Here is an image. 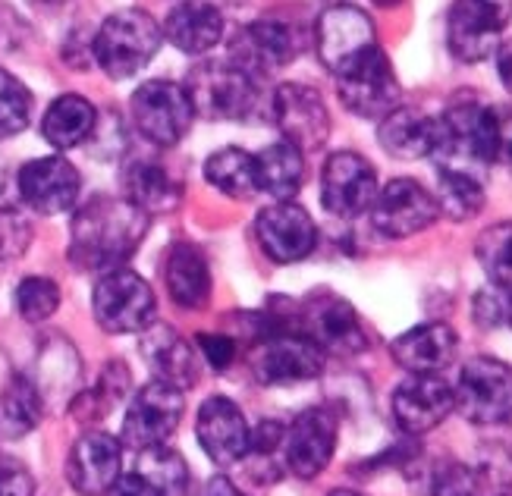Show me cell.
Masks as SVG:
<instances>
[{"label": "cell", "mask_w": 512, "mask_h": 496, "mask_svg": "<svg viewBox=\"0 0 512 496\" xmlns=\"http://www.w3.org/2000/svg\"><path fill=\"white\" fill-rule=\"evenodd\" d=\"M148 233V217L132 208L126 198H92L73 217L70 261L79 270H117Z\"/></svg>", "instance_id": "cell-1"}, {"label": "cell", "mask_w": 512, "mask_h": 496, "mask_svg": "<svg viewBox=\"0 0 512 496\" xmlns=\"http://www.w3.org/2000/svg\"><path fill=\"white\" fill-rule=\"evenodd\" d=\"M503 151V120L494 107L478 101H459L447 114L437 117V167L472 173L484 179V170L491 167Z\"/></svg>", "instance_id": "cell-2"}, {"label": "cell", "mask_w": 512, "mask_h": 496, "mask_svg": "<svg viewBox=\"0 0 512 496\" xmlns=\"http://www.w3.org/2000/svg\"><path fill=\"white\" fill-rule=\"evenodd\" d=\"M92 48L110 79H129L142 73L161 51V26L145 10H123L101 22Z\"/></svg>", "instance_id": "cell-3"}, {"label": "cell", "mask_w": 512, "mask_h": 496, "mask_svg": "<svg viewBox=\"0 0 512 496\" xmlns=\"http://www.w3.org/2000/svg\"><path fill=\"white\" fill-rule=\"evenodd\" d=\"M183 88L195 114L208 120H242L258 104V82L224 60L198 63Z\"/></svg>", "instance_id": "cell-4"}, {"label": "cell", "mask_w": 512, "mask_h": 496, "mask_svg": "<svg viewBox=\"0 0 512 496\" xmlns=\"http://www.w3.org/2000/svg\"><path fill=\"white\" fill-rule=\"evenodd\" d=\"M333 76H337L340 101L359 117H387L399 104V82L393 73V63L377 44L349 60Z\"/></svg>", "instance_id": "cell-5"}, {"label": "cell", "mask_w": 512, "mask_h": 496, "mask_svg": "<svg viewBox=\"0 0 512 496\" xmlns=\"http://www.w3.org/2000/svg\"><path fill=\"white\" fill-rule=\"evenodd\" d=\"M192 101L180 82L151 79L142 82L132 95V120L148 142L170 148L183 139L192 126Z\"/></svg>", "instance_id": "cell-6"}, {"label": "cell", "mask_w": 512, "mask_h": 496, "mask_svg": "<svg viewBox=\"0 0 512 496\" xmlns=\"http://www.w3.org/2000/svg\"><path fill=\"white\" fill-rule=\"evenodd\" d=\"M95 321L107 333H139L154 324V292L129 267L107 270L95 286Z\"/></svg>", "instance_id": "cell-7"}, {"label": "cell", "mask_w": 512, "mask_h": 496, "mask_svg": "<svg viewBox=\"0 0 512 496\" xmlns=\"http://www.w3.org/2000/svg\"><path fill=\"white\" fill-rule=\"evenodd\" d=\"M453 409L475 424H503L512 409V377L497 358H472L459 371Z\"/></svg>", "instance_id": "cell-8"}, {"label": "cell", "mask_w": 512, "mask_h": 496, "mask_svg": "<svg viewBox=\"0 0 512 496\" xmlns=\"http://www.w3.org/2000/svg\"><path fill=\"white\" fill-rule=\"evenodd\" d=\"M183 415H186V396L161 380H151L129 402V412L123 421V440L136 453L164 446V440H170L176 427H180Z\"/></svg>", "instance_id": "cell-9"}, {"label": "cell", "mask_w": 512, "mask_h": 496, "mask_svg": "<svg viewBox=\"0 0 512 496\" xmlns=\"http://www.w3.org/2000/svg\"><path fill=\"white\" fill-rule=\"evenodd\" d=\"M296 333L308 336L321 352L333 355H359L368 349V333L355 308L330 292H318L302 305Z\"/></svg>", "instance_id": "cell-10"}, {"label": "cell", "mask_w": 512, "mask_h": 496, "mask_svg": "<svg viewBox=\"0 0 512 496\" xmlns=\"http://www.w3.org/2000/svg\"><path fill=\"white\" fill-rule=\"evenodd\" d=\"M252 374L261 383H299L324 371V352L296 330L261 336L249 355Z\"/></svg>", "instance_id": "cell-11"}, {"label": "cell", "mask_w": 512, "mask_h": 496, "mask_svg": "<svg viewBox=\"0 0 512 496\" xmlns=\"http://www.w3.org/2000/svg\"><path fill=\"white\" fill-rule=\"evenodd\" d=\"M271 114L277 129L283 132L286 145H293L296 151H318L330 135L327 104L308 85L299 82L280 85L271 101Z\"/></svg>", "instance_id": "cell-12"}, {"label": "cell", "mask_w": 512, "mask_h": 496, "mask_svg": "<svg viewBox=\"0 0 512 496\" xmlns=\"http://www.w3.org/2000/svg\"><path fill=\"white\" fill-rule=\"evenodd\" d=\"M340 437V421L324 405L305 409L283 434V449H286V471H293L296 478H318L333 459Z\"/></svg>", "instance_id": "cell-13"}, {"label": "cell", "mask_w": 512, "mask_h": 496, "mask_svg": "<svg viewBox=\"0 0 512 496\" xmlns=\"http://www.w3.org/2000/svg\"><path fill=\"white\" fill-rule=\"evenodd\" d=\"M437 214L440 211L434 195L421 183H415V179H393L384 189H377L371 201L374 227L390 239H406L428 230Z\"/></svg>", "instance_id": "cell-14"}, {"label": "cell", "mask_w": 512, "mask_h": 496, "mask_svg": "<svg viewBox=\"0 0 512 496\" xmlns=\"http://www.w3.org/2000/svg\"><path fill=\"white\" fill-rule=\"evenodd\" d=\"M377 195V173L355 151H337L327 157L321 173V201L333 217H359Z\"/></svg>", "instance_id": "cell-15"}, {"label": "cell", "mask_w": 512, "mask_h": 496, "mask_svg": "<svg viewBox=\"0 0 512 496\" xmlns=\"http://www.w3.org/2000/svg\"><path fill=\"white\" fill-rule=\"evenodd\" d=\"M255 236L264 248V255L277 264H293L315 252L318 245V227L308 217L305 208L293 201H277L264 208L255 220Z\"/></svg>", "instance_id": "cell-16"}, {"label": "cell", "mask_w": 512, "mask_h": 496, "mask_svg": "<svg viewBox=\"0 0 512 496\" xmlns=\"http://www.w3.org/2000/svg\"><path fill=\"white\" fill-rule=\"evenodd\" d=\"M374 44V26L368 13L359 7H327L315 22V48L330 73L343 70L349 60L365 54Z\"/></svg>", "instance_id": "cell-17"}, {"label": "cell", "mask_w": 512, "mask_h": 496, "mask_svg": "<svg viewBox=\"0 0 512 496\" xmlns=\"http://www.w3.org/2000/svg\"><path fill=\"white\" fill-rule=\"evenodd\" d=\"M230 54L236 60L233 63L236 70H242L249 79L258 82V76H271L280 70V66L293 63L296 35L280 19H258L252 26L236 32V38L230 44Z\"/></svg>", "instance_id": "cell-18"}, {"label": "cell", "mask_w": 512, "mask_h": 496, "mask_svg": "<svg viewBox=\"0 0 512 496\" xmlns=\"http://www.w3.org/2000/svg\"><path fill=\"white\" fill-rule=\"evenodd\" d=\"M506 7L497 4H456L447 22V41L456 60L481 63L503 44Z\"/></svg>", "instance_id": "cell-19"}, {"label": "cell", "mask_w": 512, "mask_h": 496, "mask_svg": "<svg viewBox=\"0 0 512 496\" xmlns=\"http://www.w3.org/2000/svg\"><path fill=\"white\" fill-rule=\"evenodd\" d=\"M189 465L180 453L164 446H154L139 453L129 471H120L110 496H186Z\"/></svg>", "instance_id": "cell-20"}, {"label": "cell", "mask_w": 512, "mask_h": 496, "mask_svg": "<svg viewBox=\"0 0 512 496\" xmlns=\"http://www.w3.org/2000/svg\"><path fill=\"white\" fill-rule=\"evenodd\" d=\"M82 179L76 167L63 157H38L19 170V192L26 198V205L38 214H60L70 211L79 198Z\"/></svg>", "instance_id": "cell-21"}, {"label": "cell", "mask_w": 512, "mask_h": 496, "mask_svg": "<svg viewBox=\"0 0 512 496\" xmlns=\"http://www.w3.org/2000/svg\"><path fill=\"white\" fill-rule=\"evenodd\" d=\"M123 471V446L101 431L82 434L66 459V478L82 496H101L117 484Z\"/></svg>", "instance_id": "cell-22"}, {"label": "cell", "mask_w": 512, "mask_h": 496, "mask_svg": "<svg viewBox=\"0 0 512 496\" xmlns=\"http://www.w3.org/2000/svg\"><path fill=\"white\" fill-rule=\"evenodd\" d=\"M195 434H198L202 449L211 456V462L227 468V465H236L242 459V453H246L249 424L233 399L211 396L202 402V409H198Z\"/></svg>", "instance_id": "cell-23"}, {"label": "cell", "mask_w": 512, "mask_h": 496, "mask_svg": "<svg viewBox=\"0 0 512 496\" xmlns=\"http://www.w3.org/2000/svg\"><path fill=\"white\" fill-rule=\"evenodd\" d=\"M139 352L145 365L154 371V380L167 383V387L186 393L198 380V352L192 343H186L183 333H176L167 324H151L142 330Z\"/></svg>", "instance_id": "cell-24"}, {"label": "cell", "mask_w": 512, "mask_h": 496, "mask_svg": "<svg viewBox=\"0 0 512 496\" xmlns=\"http://www.w3.org/2000/svg\"><path fill=\"white\" fill-rule=\"evenodd\" d=\"M453 412V390L440 377H409L393 393V418L406 434H428Z\"/></svg>", "instance_id": "cell-25"}, {"label": "cell", "mask_w": 512, "mask_h": 496, "mask_svg": "<svg viewBox=\"0 0 512 496\" xmlns=\"http://www.w3.org/2000/svg\"><path fill=\"white\" fill-rule=\"evenodd\" d=\"M456 349L459 340L447 324H421L403 336H396L390 346L396 365L412 377H437V371L453 365Z\"/></svg>", "instance_id": "cell-26"}, {"label": "cell", "mask_w": 512, "mask_h": 496, "mask_svg": "<svg viewBox=\"0 0 512 496\" xmlns=\"http://www.w3.org/2000/svg\"><path fill=\"white\" fill-rule=\"evenodd\" d=\"M164 283L170 299L180 308H205L211 302V267L202 248L192 242H176L167 255Z\"/></svg>", "instance_id": "cell-27"}, {"label": "cell", "mask_w": 512, "mask_h": 496, "mask_svg": "<svg viewBox=\"0 0 512 496\" xmlns=\"http://www.w3.org/2000/svg\"><path fill=\"white\" fill-rule=\"evenodd\" d=\"M377 139H381L384 151H390L393 157L418 161V157H428L437 148V120L421 114V110L399 107L381 120Z\"/></svg>", "instance_id": "cell-28"}, {"label": "cell", "mask_w": 512, "mask_h": 496, "mask_svg": "<svg viewBox=\"0 0 512 496\" xmlns=\"http://www.w3.org/2000/svg\"><path fill=\"white\" fill-rule=\"evenodd\" d=\"M123 189L126 201L132 208H139L145 217L154 211H170L180 205L183 186L154 161H132L123 170Z\"/></svg>", "instance_id": "cell-29"}, {"label": "cell", "mask_w": 512, "mask_h": 496, "mask_svg": "<svg viewBox=\"0 0 512 496\" xmlns=\"http://www.w3.org/2000/svg\"><path fill=\"white\" fill-rule=\"evenodd\" d=\"M164 35L186 54H205L224 35V16L211 4H176L167 16Z\"/></svg>", "instance_id": "cell-30"}, {"label": "cell", "mask_w": 512, "mask_h": 496, "mask_svg": "<svg viewBox=\"0 0 512 496\" xmlns=\"http://www.w3.org/2000/svg\"><path fill=\"white\" fill-rule=\"evenodd\" d=\"M95 126H98V114L92 104L79 95H63L51 104L48 114H44L41 135H44V142L66 151L92 139Z\"/></svg>", "instance_id": "cell-31"}, {"label": "cell", "mask_w": 512, "mask_h": 496, "mask_svg": "<svg viewBox=\"0 0 512 496\" xmlns=\"http://www.w3.org/2000/svg\"><path fill=\"white\" fill-rule=\"evenodd\" d=\"M302 173H305V157L293 145L277 142L271 148H264L255 154V179H258V192L271 195L277 201H289L299 186H302Z\"/></svg>", "instance_id": "cell-32"}, {"label": "cell", "mask_w": 512, "mask_h": 496, "mask_svg": "<svg viewBox=\"0 0 512 496\" xmlns=\"http://www.w3.org/2000/svg\"><path fill=\"white\" fill-rule=\"evenodd\" d=\"M286 427L277 421H261L255 431H249L246 453H242V465L246 475L255 484H277L286 475V449H283Z\"/></svg>", "instance_id": "cell-33"}, {"label": "cell", "mask_w": 512, "mask_h": 496, "mask_svg": "<svg viewBox=\"0 0 512 496\" xmlns=\"http://www.w3.org/2000/svg\"><path fill=\"white\" fill-rule=\"evenodd\" d=\"M44 412L41 393L35 380L26 374H13L0 393V434L4 437H26L35 431Z\"/></svg>", "instance_id": "cell-34"}, {"label": "cell", "mask_w": 512, "mask_h": 496, "mask_svg": "<svg viewBox=\"0 0 512 496\" xmlns=\"http://www.w3.org/2000/svg\"><path fill=\"white\" fill-rule=\"evenodd\" d=\"M205 179L230 198H252L258 192L255 154H249L246 148H220L208 157Z\"/></svg>", "instance_id": "cell-35"}, {"label": "cell", "mask_w": 512, "mask_h": 496, "mask_svg": "<svg viewBox=\"0 0 512 496\" xmlns=\"http://www.w3.org/2000/svg\"><path fill=\"white\" fill-rule=\"evenodd\" d=\"M437 211L450 220H472L484 208V179L437 167Z\"/></svg>", "instance_id": "cell-36"}, {"label": "cell", "mask_w": 512, "mask_h": 496, "mask_svg": "<svg viewBox=\"0 0 512 496\" xmlns=\"http://www.w3.org/2000/svg\"><path fill=\"white\" fill-rule=\"evenodd\" d=\"M126 390H129V371L123 368V362H110V365H104V374L95 383V390H85L79 396L73 412L79 415V421H98L107 412L117 409Z\"/></svg>", "instance_id": "cell-37"}, {"label": "cell", "mask_w": 512, "mask_h": 496, "mask_svg": "<svg viewBox=\"0 0 512 496\" xmlns=\"http://www.w3.org/2000/svg\"><path fill=\"white\" fill-rule=\"evenodd\" d=\"M32 123V95L13 73L0 66V139L19 135Z\"/></svg>", "instance_id": "cell-38"}, {"label": "cell", "mask_w": 512, "mask_h": 496, "mask_svg": "<svg viewBox=\"0 0 512 496\" xmlns=\"http://www.w3.org/2000/svg\"><path fill=\"white\" fill-rule=\"evenodd\" d=\"M509 239H512V227L509 223H497V227H487L475 245V255L487 270V280L500 292H509Z\"/></svg>", "instance_id": "cell-39"}, {"label": "cell", "mask_w": 512, "mask_h": 496, "mask_svg": "<svg viewBox=\"0 0 512 496\" xmlns=\"http://www.w3.org/2000/svg\"><path fill=\"white\" fill-rule=\"evenodd\" d=\"M16 308L26 321H48L60 308V286L48 277H26L16 286Z\"/></svg>", "instance_id": "cell-40"}, {"label": "cell", "mask_w": 512, "mask_h": 496, "mask_svg": "<svg viewBox=\"0 0 512 496\" xmlns=\"http://www.w3.org/2000/svg\"><path fill=\"white\" fill-rule=\"evenodd\" d=\"M32 242V223L16 208H0V261L19 258Z\"/></svg>", "instance_id": "cell-41"}, {"label": "cell", "mask_w": 512, "mask_h": 496, "mask_svg": "<svg viewBox=\"0 0 512 496\" xmlns=\"http://www.w3.org/2000/svg\"><path fill=\"white\" fill-rule=\"evenodd\" d=\"M434 496H481L478 478L465 465H443L434 478Z\"/></svg>", "instance_id": "cell-42"}, {"label": "cell", "mask_w": 512, "mask_h": 496, "mask_svg": "<svg viewBox=\"0 0 512 496\" xmlns=\"http://www.w3.org/2000/svg\"><path fill=\"white\" fill-rule=\"evenodd\" d=\"M0 496H35V478L19 459L0 456Z\"/></svg>", "instance_id": "cell-43"}, {"label": "cell", "mask_w": 512, "mask_h": 496, "mask_svg": "<svg viewBox=\"0 0 512 496\" xmlns=\"http://www.w3.org/2000/svg\"><path fill=\"white\" fill-rule=\"evenodd\" d=\"M198 349H202V355L211 362L214 371H227L233 365L236 358V340H230V336H220V333H198L195 336Z\"/></svg>", "instance_id": "cell-44"}, {"label": "cell", "mask_w": 512, "mask_h": 496, "mask_svg": "<svg viewBox=\"0 0 512 496\" xmlns=\"http://www.w3.org/2000/svg\"><path fill=\"white\" fill-rule=\"evenodd\" d=\"M475 321L478 327H487V330H497L506 324V292L494 289V292H478L475 296Z\"/></svg>", "instance_id": "cell-45"}, {"label": "cell", "mask_w": 512, "mask_h": 496, "mask_svg": "<svg viewBox=\"0 0 512 496\" xmlns=\"http://www.w3.org/2000/svg\"><path fill=\"white\" fill-rule=\"evenodd\" d=\"M195 496H249V493H242L230 478H211L202 484V490H198Z\"/></svg>", "instance_id": "cell-46"}, {"label": "cell", "mask_w": 512, "mask_h": 496, "mask_svg": "<svg viewBox=\"0 0 512 496\" xmlns=\"http://www.w3.org/2000/svg\"><path fill=\"white\" fill-rule=\"evenodd\" d=\"M330 496H365V493H355V490H333Z\"/></svg>", "instance_id": "cell-47"}]
</instances>
